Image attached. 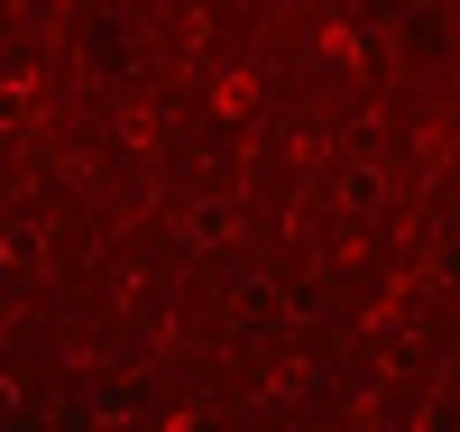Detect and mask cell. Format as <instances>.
Here are the masks:
<instances>
[{
  "label": "cell",
  "mask_w": 460,
  "mask_h": 432,
  "mask_svg": "<svg viewBox=\"0 0 460 432\" xmlns=\"http://www.w3.org/2000/svg\"><path fill=\"white\" fill-rule=\"evenodd\" d=\"M377 212H387V175L350 166V175H341V221H377Z\"/></svg>",
  "instance_id": "obj_1"
},
{
  "label": "cell",
  "mask_w": 460,
  "mask_h": 432,
  "mask_svg": "<svg viewBox=\"0 0 460 432\" xmlns=\"http://www.w3.org/2000/svg\"><path fill=\"white\" fill-rule=\"evenodd\" d=\"M184 240H194V249H230V240H240V203H194V212H184Z\"/></svg>",
  "instance_id": "obj_2"
},
{
  "label": "cell",
  "mask_w": 460,
  "mask_h": 432,
  "mask_svg": "<svg viewBox=\"0 0 460 432\" xmlns=\"http://www.w3.org/2000/svg\"><path fill=\"white\" fill-rule=\"evenodd\" d=\"M0 258H10V277H37V267H47V240H37V221H19Z\"/></svg>",
  "instance_id": "obj_3"
},
{
  "label": "cell",
  "mask_w": 460,
  "mask_h": 432,
  "mask_svg": "<svg viewBox=\"0 0 460 432\" xmlns=\"http://www.w3.org/2000/svg\"><path fill=\"white\" fill-rule=\"evenodd\" d=\"M451 368H460V359H451Z\"/></svg>",
  "instance_id": "obj_4"
}]
</instances>
